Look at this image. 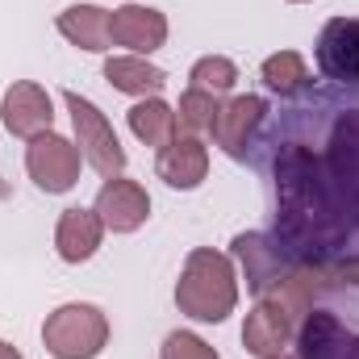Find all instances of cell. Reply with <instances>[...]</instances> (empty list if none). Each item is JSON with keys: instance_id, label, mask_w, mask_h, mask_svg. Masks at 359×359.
<instances>
[{"instance_id": "cell-27", "label": "cell", "mask_w": 359, "mask_h": 359, "mask_svg": "<svg viewBox=\"0 0 359 359\" xmlns=\"http://www.w3.org/2000/svg\"><path fill=\"white\" fill-rule=\"evenodd\" d=\"M276 359H288V355H276Z\"/></svg>"}, {"instance_id": "cell-26", "label": "cell", "mask_w": 359, "mask_h": 359, "mask_svg": "<svg viewBox=\"0 0 359 359\" xmlns=\"http://www.w3.org/2000/svg\"><path fill=\"white\" fill-rule=\"evenodd\" d=\"M4 192H8V188H4V184H0V196H4Z\"/></svg>"}, {"instance_id": "cell-18", "label": "cell", "mask_w": 359, "mask_h": 359, "mask_svg": "<svg viewBox=\"0 0 359 359\" xmlns=\"http://www.w3.org/2000/svg\"><path fill=\"white\" fill-rule=\"evenodd\" d=\"M104 76L117 92H130V96H155L168 84V76L155 63H147L142 55H113L104 63Z\"/></svg>"}, {"instance_id": "cell-21", "label": "cell", "mask_w": 359, "mask_h": 359, "mask_svg": "<svg viewBox=\"0 0 359 359\" xmlns=\"http://www.w3.org/2000/svg\"><path fill=\"white\" fill-rule=\"evenodd\" d=\"M213 117H217V96L196 92V88H188L184 96H180V109H176V126H180V130H188V134L209 130V126H213Z\"/></svg>"}, {"instance_id": "cell-19", "label": "cell", "mask_w": 359, "mask_h": 359, "mask_svg": "<svg viewBox=\"0 0 359 359\" xmlns=\"http://www.w3.org/2000/svg\"><path fill=\"white\" fill-rule=\"evenodd\" d=\"M264 84L271 92H280V96H301L309 88V67H305V59L297 50H280L264 63Z\"/></svg>"}, {"instance_id": "cell-17", "label": "cell", "mask_w": 359, "mask_h": 359, "mask_svg": "<svg viewBox=\"0 0 359 359\" xmlns=\"http://www.w3.org/2000/svg\"><path fill=\"white\" fill-rule=\"evenodd\" d=\"M130 130H134V138L138 142H147V147H172L180 134L176 126V109L172 104H163L159 96H151V100H138L134 109H130Z\"/></svg>"}, {"instance_id": "cell-22", "label": "cell", "mask_w": 359, "mask_h": 359, "mask_svg": "<svg viewBox=\"0 0 359 359\" xmlns=\"http://www.w3.org/2000/svg\"><path fill=\"white\" fill-rule=\"evenodd\" d=\"M159 359H217V351H213L205 339H196V334H188V330H176V334H168Z\"/></svg>"}, {"instance_id": "cell-9", "label": "cell", "mask_w": 359, "mask_h": 359, "mask_svg": "<svg viewBox=\"0 0 359 359\" xmlns=\"http://www.w3.org/2000/svg\"><path fill=\"white\" fill-rule=\"evenodd\" d=\"M351 326H347V318L339 313V309H309L301 322H297V330H292V339H297V359H339L347 351V343H351Z\"/></svg>"}, {"instance_id": "cell-12", "label": "cell", "mask_w": 359, "mask_h": 359, "mask_svg": "<svg viewBox=\"0 0 359 359\" xmlns=\"http://www.w3.org/2000/svg\"><path fill=\"white\" fill-rule=\"evenodd\" d=\"M0 117H4L8 134H17V138H38V134H46L50 121H55L50 92L38 88V84H29V80H21V84H13V88L4 92Z\"/></svg>"}, {"instance_id": "cell-20", "label": "cell", "mask_w": 359, "mask_h": 359, "mask_svg": "<svg viewBox=\"0 0 359 359\" xmlns=\"http://www.w3.org/2000/svg\"><path fill=\"white\" fill-rule=\"evenodd\" d=\"M192 88L196 92H209V96H222V92H230L238 84V67L230 63V59H222V55H209V59H201L196 67H192Z\"/></svg>"}, {"instance_id": "cell-3", "label": "cell", "mask_w": 359, "mask_h": 359, "mask_svg": "<svg viewBox=\"0 0 359 359\" xmlns=\"http://www.w3.org/2000/svg\"><path fill=\"white\" fill-rule=\"evenodd\" d=\"M42 343L55 359H96L109 343V318L84 301L59 305L42 326Z\"/></svg>"}, {"instance_id": "cell-11", "label": "cell", "mask_w": 359, "mask_h": 359, "mask_svg": "<svg viewBox=\"0 0 359 359\" xmlns=\"http://www.w3.org/2000/svg\"><path fill=\"white\" fill-rule=\"evenodd\" d=\"M109 38L134 55H151L168 42V17L147 4H126L109 13Z\"/></svg>"}, {"instance_id": "cell-10", "label": "cell", "mask_w": 359, "mask_h": 359, "mask_svg": "<svg viewBox=\"0 0 359 359\" xmlns=\"http://www.w3.org/2000/svg\"><path fill=\"white\" fill-rule=\"evenodd\" d=\"M147 213H151V196H147V188L142 184H134V180H104V188L96 192V217L104 222V230H113V234H130V230H138L142 222H147Z\"/></svg>"}, {"instance_id": "cell-5", "label": "cell", "mask_w": 359, "mask_h": 359, "mask_svg": "<svg viewBox=\"0 0 359 359\" xmlns=\"http://www.w3.org/2000/svg\"><path fill=\"white\" fill-rule=\"evenodd\" d=\"M80 147L76 142H67L63 134H38V138H29V147H25V168H29V180L42 188V192H67V188H76V180H80Z\"/></svg>"}, {"instance_id": "cell-2", "label": "cell", "mask_w": 359, "mask_h": 359, "mask_svg": "<svg viewBox=\"0 0 359 359\" xmlns=\"http://www.w3.org/2000/svg\"><path fill=\"white\" fill-rule=\"evenodd\" d=\"M176 305L192 322H226L238 305V284H234L230 259L213 247H196L180 271Z\"/></svg>"}, {"instance_id": "cell-14", "label": "cell", "mask_w": 359, "mask_h": 359, "mask_svg": "<svg viewBox=\"0 0 359 359\" xmlns=\"http://www.w3.org/2000/svg\"><path fill=\"white\" fill-rule=\"evenodd\" d=\"M155 172H159V180H168L172 188H196L201 180H205V172H209V151H205V142L201 138H176L172 147H163L159 151V163H155Z\"/></svg>"}, {"instance_id": "cell-1", "label": "cell", "mask_w": 359, "mask_h": 359, "mask_svg": "<svg viewBox=\"0 0 359 359\" xmlns=\"http://www.w3.org/2000/svg\"><path fill=\"white\" fill-rule=\"evenodd\" d=\"M318 138L292 113L251 147L268 151L255 163L271 172L276 238L297 259L330 271L359 255V104L318 96Z\"/></svg>"}, {"instance_id": "cell-15", "label": "cell", "mask_w": 359, "mask_h": 359, "mask_svg": "<svg viewBox=\"0 0 359 359\" xmlns=\"http://www.w3.org/2000/svg\"><path fill=\"white\" fill-rule=\"evenodd\" d=\"M100 234H104V222L96 217V209H63L59 230H55V247L67 264H84L96 255Z\"/></svg>"}, {"instance_id": "cell-7", "label": "cell", "mask_w": 359, "mask_h": 359, "mask_svg": "<svg viewBox=\"0 0 359 359\" xmlns=\"http://www.w3.org/2000/svg\"><path fill=\"white\" fill-rule=\"evenodd\" d=\"M318 72L334 84H359V17H330L318 34Z\"/></svg>"}, {"instance_id": "cell-6", "label": "cell", "mask_w": 359, "mask_h": 359, "mask_svg": "<svg viewBox=\"0 0 359 359\" xmlns=\"http://www.w3.org/2000/svg\"><path fill=\"white\" fill-rule=\"evenodd\" d=\"M234 255L243 259L247 284H251L255 297H268L297 264H305V259H297L276 234H238V238H234Z\"/></svg>"}, {"instance_id": "cell-8", "label": "cell", "mask_w": 359, "mask_h": 359, "mask_svg": "<svg viewBox=\"0 0 359 359\" xmlns=\"http://www.w3.org/2000/svg\"><path fill=\"white\" fill-rule=\"evenodd\" d=\"M268 121V100L264 96H234L226 104H217V117H213V142L234 155V159H247L251 142H255V130Z\"/></svg>"}, {"instance_id": "cell-25", "label": "cell", "mask_w": 359, "mask_h": 359, "mask_svg": "<svg viewBox=\"0 0 359 359\" xmlns=\"http://www.w3.org/2000/svg\"><path fill=\"white\" fill-rule=\"evenodd\" d=\"M0 359H21V351L13 343H0Z\"/></svg>"}, {"instance_id": "cell-13", "label": "cell", "mask_w": 359, "mask_h": 359, "mask_svg": "<svg viewBox=\"0 0 359 359\" xmlns=\"http://www.w3.org/2000/svg\"><path fill=\"white\" fill-rule=\"evenodd\" d=\"M292 330H297V322L276 305V301H259L251 313H247V326H243V347L251 351V355L259 359H276L284 355V347H288V339H292Z\"/></svg>"}, {"instance_id": "cell-4", "label": "cell", "mask_w": 359, "mask_h": 359, "mask_svg": "<svg viewBox=\"0 0 359 359\" xmlns=\"http://www.w3.org/2000/svg\"><path fill=\"white\" fill-rule=\"evenodd\" d=\"M63 100H67V113H72V126H76V147H80V155H84L104 180L121 176V172H126V151H121V142H117L109 117H104L92 100H84L80 92H63Z\"/></svg>"}, {"instance_id": "cell-16", "label": "cell", "mask_w": 359, "mask_h": 359, "mask_svg": "<svg viewBox=\"0 0 359 359\" xmlns=\"http://www.w3.org/2000/svg\"><path fill=\"white\" fill-rule=\"evenodd\" d=\"M59 34L80 46V50H109L113 38H109V13L96 8V4H72L59 13Z\"/></svg>"}, {"instance_id": "cell-23", "label": "cell", "mask_w": 359, "mask_h": 359, "mask_svg": "<svg viewBox=\"0 0 359 359\" xmlns=\"http://www.w3.org/2000/svg\"><path fill=\"white\" fill-rule=\"evenodd\" d=\"M330 280L343 284V288H359V255L343 259V264H334V268H330Z\"/></svg>"}, {"instance_id": "cell-24", "label": "cell", "mask_w": 359, "mask_h": 359, "mask_svg": "<svg viewBox=\"0 0 359 359\" xmlns=\"http://www.w3.org/2000/svg\"><path fill=\"white\" fill-rule=\"evenodd\" d=\"M339 359H359V334H351V343H347V351Z\"/></svg>"}]
</instances>
